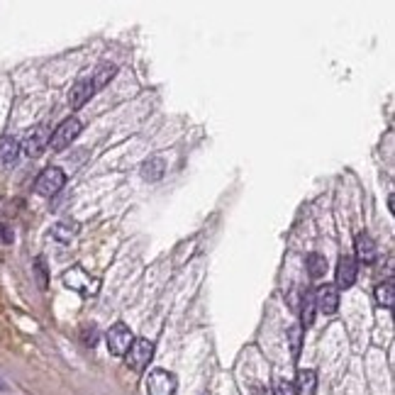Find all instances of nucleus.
<instances>
[{"label":"nucleus","instance_id":"f257e3e1","mask_svg":"<svg viewBox=\"0 0 395 395\" xmlns=\"http://www.w3.org/2000/svg\"><path fill=\"white\" fill-rule=\"evenodd\" d=\"M105 342H108V349L112 357H125L127 351H130L132 342H134V337H132V329L125 322H117L108 329Z\"/></svg>","mask_w":395,"mask_h":395},{"label":"nucleus","instance_id":"f03ea898","mask_svg":"<svg viewBox=\"0 0 395 395\" xmlns=\"http://www.w3.org/2000/svg\"><path fill=\"white\" fill-rule=\"evenodd\" d=\"M78 134H81V122H78V117H66L54 130V134L49 137L51 149H54V152H64L66 147H71V144L76 142Z\"/></svg>","mask_w":395,"mask_h":395},{"label":"nucleus","instance_id":"7ed1b4c3","mask_svg":"<svg viewBox=\"0 0 395 395\" xmlns=\"http://www.w3.org/2000/svg\"><path fill=\"white\" fill-rule=\"evenodd\" d=\"M64 283H66V288H71V291H76V293H81V296L88 298V296H95V293H98L100 280L93 278L91 274H86L81 266H76V269L66 271L64 274Z\"/></svg>","mask_w":395,"mask_h":395},{"label":"nucleus","instance_id":"20e7f679","mask_svg":"<svg viewBox=\"0 0 395 395\" xmlns=\"http://www.w3.org/2000/svg\"><path fill=\"white\" fill-rule=\"evenodd\" d=\"M49 130L44 125H34L32 130L25 134V139H22V144H20V149L27 156H32V159H37V156H42L44 154V149L49 147Z\"/></svg>","mask_w":395,"mask_h":395},{"label":"nucleus","instance_id":"39448f33","mask_svg":"<svg viewBox=\"0 0 395 395\" xmlns=\"http://www.w3.org/2000/svg\"><path fill=\"white\" fill-rule=\"evenodd\" d=\"M125 359H127V366H130L132 371H144L154 359V344L149 339H134L130 351L125 354Z\"/></svg>","mask_w":395,"mask_h":395},{"label":"nucleus","instance_id":"423d86ee","mask_svg":"<svg viewBox=\"0 0 395 395\" xmlns=\"http://www.w3.org/2000/svg\"><path fill=\"white\" fill-rule=\"evenodd\" d=\"M66 183V173L61 169H56V166H49V169H44L42 173H39L37 183H34V188H37L39 195L44 198H54L56 193L64 188Z\"/></svg>","mask_w":395,"mask_h":395},{"label":"nucleus","instance_id":"0eeeda50","mask_svg":"<svg viewBox=\"0 0 395 395\" xmlns=\"http://www.w3.org/2000/svg\"><path fill=\"white\" fill-rule=\"evenodd\" d=\"M176 376L164 368H156L147 376V395H173Z\"/></svg>","mask_w":395,"mask_h":395},{"label":"nucleus","instance_id":"6e6552de","mask_svg":"<svg viewBox=\"0 0 395 395\" xmlns=\"http://www.w3.org/2000/svg\"><path fill=\"white\" fill-rule=\"evenodd\" d=\"M315 307H318L320 313H324V315L337 313V307H339V291H337L335 285L324 283L322 288L315 293Z\"/></svg>","mask_w":395,"mask_h":395},{"label":"nucleus","instance_id":"1a4fd4ad","mask_svg":"<svg viewBox=\"0 0 395 395\" xmlns=\"http://www.w3.org/2000/svg\"><path fill=\"white\" fill-rule=\"evenodd\" d=\"M357 280V259L351 256H339L337 261V288H351Z\"/></svg>","mask_w":395,"mask_h":395},{"label":"nucleus","instance_id":"9d476101","mask_svg":"<svg viewBox=\"0 0 395 395\" xmlns=\"http://www.w3.org/2000/svg\"><path fill=\"white\" fill-rule=\"evenodd\" d=\"M95 88H93V81L91 78H81V81L73 83L71 93H69V105H71L73 110L81 108V105H86L88 100L93 98Z\"/></svg>","mask_w":395,"mask_h":395},{"label":"nucleus","instance_id":"9b49d317","mask_svg":"<svg viewBox=\"0 0 395 395\" xmlns=\"http://www.w3.org/2000/svg\"><path fill=\"white\" fill-rule=\"evenodd\" d=\"M20 159V144L12 137H0V166L3 169H10Z\"/></svg>","mask_w":395,"mask_h":395},{"label":"nucleus","instance_id":"f8f14e48","mask_svg":"<svg viewBox=\"0 0 395 395\" xmlns=\"http://www.w3.org/2000/svg\"><path fill=\"white\" fill-rule=\"evenodd\" d=\"M354 249H357V259L361 263H373L376 261V241L371 239L368 235H357L354 239Z\"/></svg>","mask_w":395,"mask_h":395},{"label":"nucleus","instance_id":"ddd939ff","mask_svg":"<svg viewBox=\"0 0 395 395\" xmlns=\"http://www.w3.org/2000/svg\"><path fill=\"white\" fill-rule=\"evenodd\" d=\"M296 395H315V388H318V373L313 368H300L296 379Z\"/></svg>","mask_w":395,"mask_h":395},{"label":"nucleus","instance_id":"4468645a","mask_svg":"<svg viewBox=\"0 0 395 395\" xmlns=\"http://www.w3.org/2000/svg\"><path fill=\"white\" fill-rule=\"evenodd\" d=\"M164 171H166V161L161 159V156H152V159H147L142 166V176L147 181H159L161 176H164Z\"/></svg>","mask_w":395,"mask_h":395},{"label":"nucleus","instance_id":"2eb2a0df","mask_svg":"<svg viewBox=\"0 0 395 395\" xmlns=\"http://www.w3.org/2000/svg\"><path fill=\"white\" fill-rule=\"evenodd\" d=\"M51 235H54V239L59 241H71L73 237L78 235V222H73V219H64V222H56L54 227H51Z\"/></svg>","mask_w":395,"mask_h":395},{"label":"nucleus","instance_id":"dca6fc26","mask_svg":"<svg viewBox=\"0 0 395 395\" xmlns=\"http://www.w3.org/2000/svg\"><path fill=\"white\" fill-rule=\"evenodd\" d=\"M305 266H307L310 278H322L324 271H327V259H324L322 254H307Z\"/></svg>","mask_w":395,"mask_h":395},{"label":"nucleus","instance_id":"f3484780","mask_svg":"<svg viewBox=\"0 0 395 395\" xmlns=\"http://www.w3.org/2000/svg\"><path fill=\"white\" fill-rule=\"evenodd\" d=\"M115 71H117V69H115L112 64H100L98 69H95L93 78H91V81H93L95 91H100V88L108 86V83L112 81V76H115Z\"/></svg>","mask_w":395,"mask_h":395},{"label":"nucleus","instance_id":"a211bd4d","mask_svg":"<svg viewBox=\"0 0 395 395\" xmlns=\"http://www.w3.org/2000/svg\"><path fill=\"white\" fill-rule=\"evenodd\" d=\"M393 300H395L393 280H383L381 285H376V302L381 307H393Z\"/></svg>","mask_w":395,"mask_h":395},{"label":"nucleus","instance_id":"6ab92c4d","mask_svg":"<svg viewBox=\"0 0 395 395\" xmlns=\"http://www.w3.org/2000/svg\"><path fill=\"white\" fill-rule=\"evenodd\" d=\"M315 320V296L313 293H305V298H302V310H300V327H310Z\"/></svg>","mask_w":395,"mask_h":395},{"label":"nucleus","instance_id":"aec40b11","mask_svg":"<svg viewBox=\"0 0 395 395\" xmlns=\"http://www.w3.org/2000/svg\"><path fill=\"white\" fill-rule=\"evenodd\" d=\"M288 342H291L293 359H298L300 357V346H302V327L300 324H293V327L288 329Z\"/></svg>","mask_w":395,"mask_h":395},{"label":"nucleus","instance_id":"412c9836","mask_svg":"<svg viewBox=\"0 0 395 395\" xmlns=\"http://www.w3.org/2000/svg\"><path fill=\"white\" fill-rule=\"evenodd\" d=\"M98 339H100V332H98V327H95V324H86V327L81 329V342L86 346H91V349H93V346L98 344Z\"/></svg>","mask_w":395,"mask_h":395},{"label":"nucleus","instance_id":"4be33fe9","mask_svg":"<svg viewBox=\"0 0 395 395\" xmlns=\"http://www.w3.org/2000/svg\"><path fill=\"white\" fill-rule=\"evenodd\" d=\"M34 276H37V285L39 288H47L49 285V276H47V263H44V259H34Z\"/></svg>","mask_w":395,"mask_h":395},{"label":"nucleus","instance_id":"5701e85b","mask_svg":"<svg viewBox=\"0 0 395 395\" xmlns=\"http://www.w3.org/2000/svg\"><path fill=\"white\" fill-rule=\"evenodd\" d=\"M274 393L276 395H296V385H293L288 379H276Z\"/></svg>","mask_w":395,"mask_h":395},{"label":"nucleus","instance_id":"b1692460","mask_svg":"<svg viewBox=\"0 0 395 395\" xmlns=\"http://www.w3.org/2000/svg\"><path fill=\"white\" fill-rule=\"evenodd\" d=\"M0 239L8 241V244H10V241L15 239V235H12L10 227H8V225H0Z\"/></svg>","mask_w":395,"mask_h":395},{"label":"nucleus","instance_id":"393cba45","mask_svg":"<svg viewBox=\"0 0 395 395\" xmlns=\"http://www.w3.org/2000/svg\"><path fill=\"white\" fill-rule=\"evenodd\" d=\"M0 390H5V383H0Z\"/></svg>","mask_w":395,"mask_h":395}]
</instances>
